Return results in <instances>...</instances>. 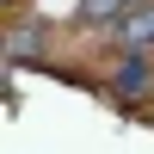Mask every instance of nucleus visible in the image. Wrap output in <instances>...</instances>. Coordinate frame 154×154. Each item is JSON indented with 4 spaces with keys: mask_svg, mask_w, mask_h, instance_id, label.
<instances>
[{
    "mask_svg": "<svg viewBox=\"0 0 154 154\" xmlns=\"http://www.w3.org/2000/svg\"><path fill=\"white\" fill-rule=\"evenodd\" d=\"M117 43L123 49H154V6H130L117 19Z\"/></svg>",
    "mask_w": 154,
    "mask_h": 154,
    "instance_id": "nucleus-1",
    "label": "nucleus"
},
{
    "mask_svg": "<svg viewBox=\"0 0 154 154\" xmlns=\"http://www.w3.org/2000/svg\"><path fill=\"white\" fill-rule=\"evenodd\" d=\"M130 6H136V0H80V19L86 25H117Z\"/></svg>",
    "mask_w": 154,
    "mask_h": 154,
    "instance_id": "nucleus-2",
    "label": "nucleus"
}]
</instances>
